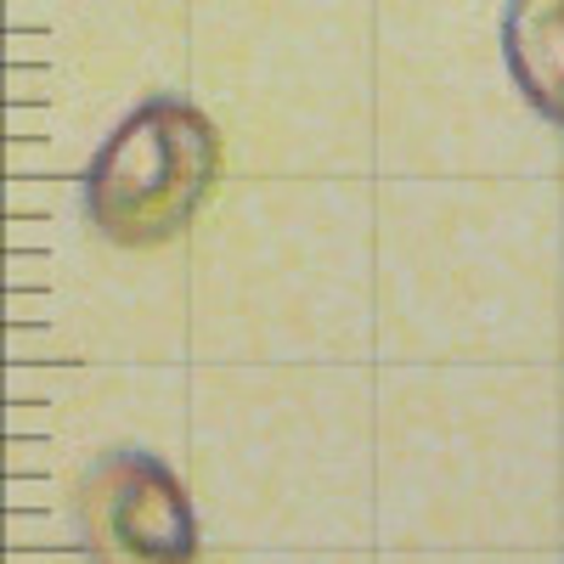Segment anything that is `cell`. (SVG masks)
I'll list each match as a JSON object with an SVG mask.
<instances>
[{
	"mask_svg": "<svg viewBox=\"0 0 564 564\" xmlns=\"http://www.w3.org/2000/svg\"><path fill=\"white\" fill-rule=\"evenodd\" d=\"M220 135L175 97L141 102L85 170V215L119 249H159L215 193Z\"/></svg>",
	"mask_w": 564,
	"mask_h": 564,
	"instance_id": "cell-1",
	"label": "cell"
},
{
	"mask_svg": "<svg viewBox=\"0 0 564 564\" xmlns=\"http://www.w3.org/2000/svg\"><path fill=\"white\" fill-rule=\"evenodd\" d=\"M79 542L90 564H193L198 520L170 463L153 452H113L79 486Z\"/></svg>",
	"mask_w": 564,
	"mask_h": 564,
	"instance_id": "cell-2",
	"label": "cell"
},
{
	"mask_svg": "<svg viewBox=\"0 0 564 564\" xmlns=\"http://www.w3.org/2000/svg\"><path fill=\"white\" fill-rule=\"evenodd\" d=\"M502 57L520 97L542 119L564 124V0H508Z\"/></svg>",
	"mask_w": 564,
	"mask_h": 564,
	"instance_id": "cell-3",
	"label": "cell"
}]
</instances>
